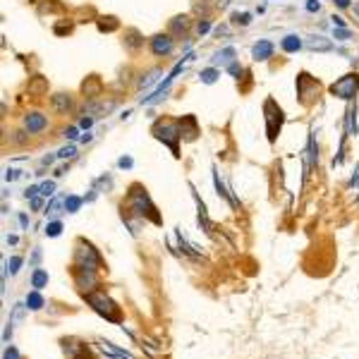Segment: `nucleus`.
I'll return each mask as SVG.
<instances>
[{"label":"nucleus","mask_w":359,"mask_h":359,"mask_svg":"<svg viewBox=\"0 0 359 359\" xmlns=\"http://www.w3.org/2000/svg\"><path fill=\"white\" fill-rule=\"evenodd\" d=\"M129 211H134L139 218H151L153 223H161V216L156 213V206L148 201V194L141 184H132V192L127 196Z\"/></svg>","instance_id":"1"},{"label":"nucleus","mask_w":359,"mask_h":359,"mask_svg":"<svg viewBox=\"0 0 359 359\" xmlns=\"http://www.w3.org/2000/svg\"><path fill=\"white\" fill-rule=\"evenodd\" d=\"M84 299H86V304L91 306L93 312L101 314L103 319H108V321H113V323H120V309L115 306V302H113L103 290L89 292V295H84Z\"/></svg>","instance_id":"2"},{"label":"nucleus","mask_w":359,"mask_h":359,"mask_svg":"<svg viewBox=\"0 0 359 359\" xmlns=\"http://www.w3.org/2000/svg\"><path fill=\"white\" fill-rule=\"evenodd\" d=\"M153 137H156L158 141L168 144L170 151H173V156H180V148H177V141H180V122H175V120H170V118L158 120L156 125H153Z\"/></svg>","instance_id":"3"},{"label":"nucleus","mask_w":359,"mask_h":359,"mask_svg":"<svg viewBox=\"0 0 359 359\" xmlns=\"http://www.w3.org/2000/svg\"><path fill=\"white\" fill-rule=\"evenodd\" d=\"M101 266V254L89 244L79 239L77 242V249H74V268H89V271H96Z\"/></svg>","instance_id":"4"},{"label":"nucleus","mask_w":359,"mask_h":359,"mask_svg":"<svg viewBox=\"0 0 359 359\" xmlns=\"http://www.w3.org/2000/svg\"><path fill=\"white\" fill-rule=\"evenodd\" d=\"M264 118H266V132H268V139L271 141H276L278 132H280V127H283V108L278 106L273 98H266V103H264Z\"/></svg>","instance_id":"5"},{"label":"nucleus","mask_w":359,"mask_h":359,"mask_svg":"<svg viewBox=\"0 0 359 359\" xmlns=\"http://www.w3.org/2000/svg\"><path fill=\"white\" fill-rule=\"evenodd\" d=\"M319 91H321V84L316 82L312 74L302 72L297 77V96H299V103H302V106H312V103L319 98Z\"/></svg>","instance_id":"6"},{"label":"nucleus","mask_w":359,"mask_h":359,"mask_svg":"<svg viewBox=\"0 0 359 359\" xmlns=\"http://www.w3.org/2000/svg\"><path fill=\"white\" fill-rule=\"evenodd\" d=\"M359 89V74L352 72V74H345L340 77L338 82L331 86V93L333 96H338V98H352Z\"/></svg>","instance_id":"7"},{"label":"nucleus","mask_w":359,"mask_h":359,"mask_svg":"<svg viewBox=\"0 0 359 359\" xmlns=\"http://www.w3.org/2000/svg\"><path fill=\"white\" fill-rule=\"evenodd\" d=\"M74 283L77 287L86 292V290H93L96 283H98V278H96V271H89V268H74Z\"/></svg>","instance_id":"8"},{"label":"nucleus","mask_w":359,"mask_h":359,"mask_svg":"<svg viewBox=\"0 0 359 359\" xmlns=\"http://www.w3.org/2000/svg\"><path fill=\"white\" fill-rule=\"evenodd\" d=\"M82 93L84 98H89V101H96L98 96L103 93V82L101 77H96V74H91V77H86L82 84Z\"/></svg>","instance_id":"9"},{"label":"nucleus","mask_w":359,"mask_h":359,"mask_svg":"<svg viewBox=\"0 0 359 359\" xmlns=\"http://www.w3.org/2000/svg\"><path fill=\"white\" fill-rule=\"evenodd\" d=\"M180 137L187 139V141H194V139L199 137V125H196L194 115H184L180 120Z\"/></svg>","instance_id":"10"},{"label":"nucleus","mask_w":359,"mask_h":359,"mask_svg":"<svg viewBox=\"0 0 359 359\" xmlns=\"http://www.w3.org/2000/svg\"><path fill=\"white\" fill-rule=\"evenodd\" d=\"M151 50H153L156 56H168V53L173 50V38H170V34H158V36L151 38Z\"/></svg>","instance_id":"11"},{"label":"nucleus","mask_w":359,"mask_h":359,"mask_svg":"<svg viewBox=\"0 0 359 359\" xmlns=\"http://www.w3.org/2000/svg\"><path fill=\"white\" fill-rule=\"evenodd\" d=\"M115 108V101H98V103H89L84 108V115H93V118H101V115H108V113Z\"/></svg>","instance_id":"12"},{"label":"nucleus","mask_w":359,"mask_h":359,"mask_svg":"<svg viewBox=\"0 0 359 359\" xmlns=\"http://www.w3.org/2000/svg\"><path fill=\"white\" fill-rule=\"evenodd\" d=\"M98 350L106 352V354H108V357H113V359H134L129 352L120 350V347H115V345H113V342H108V340H98Z\"/></svg>","instance_id":"13"},{"label":"nucleus","mask_w":359,"mask_h":359,"mask_svg":"<svg viewBox=\"0 0 359 359\" xmlns=\"http://www.w3.org/2000/svg\"><path fill=\"white\" fill-rule=\"evenodd\" d=\"M48 125L46 115H41V113H29L27 118H24V127L29 129V132H41V129Z\"/></svg>","instance_id":"14"},{"label":"nucleus","mask_w":359,"mask_h":359,"mask_svg":"<svg viewBox=\"0 0 359 359\" xmlns=\"http://www.w3.org/2000/svg\"><path fill=\"white\" fill-rule=\"evenodd\" d=\"M50 108L56 113H67L72 108V98H70L67 93H56V96L50 98Z\"/></svg>","instance_id":"15"},{"label":"nucleus","mask_w":359,"mask_h":359,"mask_svg":"<svg viewBox=\"0 0 359 359\" xmlns=\"http://www.w3.org/2000/svg\"><path fill=\"white\" fill-rule=\"evenodd\" d=\"M29 93H31V96H43V93H48L46 77H31V79H29Z\"/></svg>","instance_id":"16"},{"label":"nucleus","mask_w":359,"mask_h":359,"mask_svg":"<svg viewBox=\"0 0 359 359\" xmlns=\"http://www.w3.org/2000/svg\"><path fill=\"white\" fill-rule=\"evenodd\" d=\"M27 312H29V306H27V302L22 304H15V306H12V314H10V326H12V328H15V326H19V323L24 321V316H27Z\"/></svg>","instance_id":"17"},{"label":"nucleus","mask_w":359,"mask_h":359,"mask_svg":"<svg viewBox=\"0 0 359 359\" xmlns=\"http://www.w3.org/2000/svg\"><path fill=\"white\" fill-rule=\"evenodd\" d=\"M273 53V43L271 41H259L257 46H254V58L257 60H268Z\"/></svg>","instance_id":"18"},{"label":"nucleus","mask_w":359,"mask_h":359,"mask_svg":"<svg viewBox=\"0 0 359 359\" xmlns=\"http://www.w3.org/2000/svg\"><path fill=\"white\" fill-rule=\"evenodd\" d=\"M213 63L230 67V65L235 63V48H223V50H218V53H216V60H213Z\"/></svg>","instance_id":"19"},{"label":"nucleus","mask_w":359,"mask_h":359,"mask_svg":"<svg viewBox=\"0 0 359 359\" xmlns=\"http://www.w3.org/2000/svg\"><path fill=\"white\" fill-rule=\"evenodd\" d=\"M306 46L312 48V50H331L333 43L328 41V38H323V36H312L309 41H306Z\"/></svg>","instance_id":"20"},{"label":"nucleus","mask_w":359,"mask_h":359,"mask_svg":"<svg viewBox=\"0 0 359 359\" xmlns=\"http://www.w3.org/2000/svg\"><path fill=\"white\" fill-rule=\"evenodd\" d=\"M43 285H48V273L43 268H36L34 276H31V287H34V290H41Z\"/></svg>","instance_id":"21"},{"label":"nucleus","mask_w":359,"mask_h":359,"mask_svg":"<svg viewBox=\"0 0 359 359\" xmlns=\"http://www.w3.org/2000/svg\"><path fill=\"white\" fill-rule=\"evenodd\" d=\"M43 297L38 295V290H34V292H29L27 295V306L31 309V312H38V309H43Z\"/></svg>","instance_id":"22"},{"label":"nucleus","mask_w":359,"mask_h":359,"mask_svg":"<svg viewBox=\"0 0 359 359\" xmlns=\"http://www.w3.org/2000/svg\"><path fill=\"white\" fill-rule=\"evenodd\" d=\"M96 24H98V29H101V31H115V29L120 27V22L113 17V15H108V17H98V22H96Z\"/></svg>","instance_id":"23"},{"label":"nucleus","mask_w":359,"mask_h":359,"mask_svg":"<svg viewBox=\"0 0 359 359\" xmlns=\"http://www.w3.org/2000/svg\"><path fill=\"white\" fill-rule=\"evenodd\" d=\"M187 27H189V19H187V17H175L173 22H170V31H175V34H177V31H182V34H184V31H187Z\"/></svg>","instance_id":"24"},{"label":"nucleus","mask_w":359,"mask_h":359,"mask_svg":"<svg viewBox=\"0 0 359 359\" xmlns=\"http://www.w3.org/2000/svg\"><path fill=\"white\" fill-rule=\"evenodd\" d=\"M299 46H302V43H299V38L297 36H285L283 38V50H287V53H295Z\"/></svg>","instance_id":"25"},{"label":"nucleus","mask_w":359,"mask_h":359,"mask_svg":"<svg viewBox=\"0 0 359 359\" xmlns=\"http://www.w3.org/2000/svg\"><path fill=\"white\" fill-rule=\"evenodd\" d=\"M63 203H65V199H56V201L50 203V206H48V218H58V216H60V209H63Z\"/></svg>","instance_id":"26"},{"label":"nucleus","mask_w":359,"mask_h":359,"mask_svg":"<svg viewBox=\"0 0 359 359\" xmlns=\"http://www.w3.org/2000/svg\"><path fill=\"white\" fill-rule=\"evenodd\" d=\"M79 206H82V199H79V196H67V199H65V209L70 213H74Z\"/></svg>","instance_id":"27"},{"label":"nucleus","mask_w":359,"mask_h":359,"mask_svg":"<svg viewBox=\"0 0 359 359\" xmlns=\"http://www.w3.org/2000/svg\"><path fill=\"white\" fill-rule=\"evenodd\" d=\"M127 34H129V38H127V46H129V48H137V46H141V43H144V41L139 38V34L134 31V29H129Z\"/></svg>","instance_id":"28"},{"label":"nucleus","mask_w":359,"mask_h":359,"mask_svg":"<svg viewBox=\"0 0 359 359\" xmlns=\"http://www.w3.org/2000/svg\"><path fill=\"white\" fill-rule=\"evenodd\" d=\"M60 230H63V225H60L58 221H53V223H48L46 235H48V237H58V235H60Z\"/></svg>","instance_id":"29"},{"label":"nucleus","mask_w":359,"mask_h":359,"mask_svg":"<svg viewBox=\"0 0 359 359\" xmlns=\"http://www.w3.org/2000/svg\"><path fill=\"white\" fill-rule=\"evenodd\" d=\"M216 77H218V70H203V72H201V82L213 84V82H216Z\"/></svg>","instance_id":"30"},{"label":"nucleus","mask_w":359,"mask_h":359,"mask_svg":"<svg viewBox=\"0 0 359 359\" xmlns=\"http://www.w3.org/2000/svg\"><path fill=\"white\" fill-rule=\"evenodd\" d=\"M19 266H22V259H19V257H12V259H10V264H8V271L12 273V276H15V273L19 271Z\"/></svg>","instance_id":"31"},{"label":"nucleus","mask_w":359,"mask_h":359,"mask_svg":"<svg viewBox=\"0 0 359 359\" xmlns=\"http://www.w3.org/2000/svg\"><path fill=\"white\" fill-rule=\"evenodd\" d=\"M3 359H19V352H17V347H5V352H3Z\"/></svg>","instance_id":"32"},{"label":"nucleus","mask_w":359,"mask_h":359,"mask_svg":"<svg viewBox=\"0 0 359 359\" xmlns=\"http://www.w3.org/2000/svg\"><path fill=\"white\" fill-rule=\"evenodd\" d=\"M53 189H56V184H53V182H43L41 187H38V192L43 194V196H50V194H53Z\"/></svg>","instance_id":"33"},{"label":"nucleus","mask_w":359,"mask_h":359,"mask_svg":"<svg viewBox=\"0 0 359 359\" xmlns=\"http://www.w3.org/2000/svg\"><path fill=\"white\" fill-rule=\"evenodd\" d=\"M235 22H237V24H242V27H247V24H249V15H247V12H244V15H235Z\"/></svg>","instance_id":"34"},{"label":"nucleus","mask_w":359,"mask_h":359,"mask_svg":"<svg viewBox=\"0 0 359 359\" xmlns=\"http://www.w3.org/2000/svg\"><path fill=\"white\" fill-rule=\"evenodd\" d=\"M72 31V24H58L56 27V34H70Z\"/></svg>","instance_id":"35"},{"label":"nucleus","mask_w":359,"mask_h":359,"mask_svg":"<svg viewBox=\"0 0 359 359\" xmlns=\"http://www.w3.org/2000/svg\"><path fill=\"white\" fill-rule=\"evenodd\" d=\"M67 156H74V146H67V148H63V151L58 153V158H67Z\"/></svg>","instance_id":"36"},{"label":"nucleus","mask_w":359,"mask_h":359,"mask_svg":"<svg viewBox=\"0 0 359 359\" xmlns=\"http://www.w3.org/2000/svg\"><path fill=\"white\" fill-rule=\"evenodd\" d=\"M335 38L345 41V38H350V31H347V29H338V31H335Z\"/></svg>","instance_id":"37"},{"label":"nucleus","mask_w":359,"mask_h":359,"mask_svg":"<svg viewBox=\"0 0 359 359\" xmlns=\"http://www.w3.org/2000/svg\"><path fill=\"white\" fill-rule=\"evenodd\" d=\"M228 70H230V74H235V77H237V79H239V74H242V67H239L237 63H232L230 67H228Z\"/></svg>","instance_id":"38"},{"label":"nucleus","mask_w":359,"mask_h":359,"mask_svg":"<svg viewBox=\"0 0 359 359\" xmlns=\"http://www.w3.org/2000/svg\"><path fill=\"white\" fill-rule=\"evenodd\" d=\"M196 31H199V34H206V31H209V22H199V24H196Z\"/></svg>","instance_id":"39"},{"label":"nucleus","mask_w":359,"mask_h":359,"mask_svg":"<svg viewBox=\"0 0 359 359\" xmlns=\"http://www.w3.org/2000/svg\"><path fill=\"white\" fill-rule=\"evenodd\" d=\"M306 8H309V12H316V10H319V0H309Z\"/></svg>","instance_id":"40"},{"label":"nucleus","mask_w":359,"mask_h":359,"mask_svg":"<svg viewBox=\"0 0 359 359\" xmlns=\"http://www.w3.org/2000/svg\"><path fill=\"white\" fill-rule=\"evenodd\" d=\"M120 168H132V158H120Z\"/></svg>","instance_id":"41"},{"label":"nucleus","mask_w":359,"mask_h":359,"mask_svg":"<svg viewBox=\"0 0 359 359\" xmlns=\"http://www.w3.org/2000/svg\"><path fill=\"white\" fill-rule=\"evenodd\" d=\"M333 3H335L338 8H347V5H350V0H333Z\"/></svg>","instance_id":"42"},{"label":"nucleus","mask_w":359,"mask_h":359,"mask_svg":"<svg viewBox=\"0 0 359 359\" xmlns=\"http://www.w3.org/2000/svg\"><path fill=\"white\" fill-rule=\"evenodd\" d=\"M65 134H67V137H70V139H74V137H77V129H74V127H70V129H67V132H65Z\"/></svg>","instance_id":"43"},{"label":"nucleus","mask_w":359,"mask_h":359,"mask_svg":"<svg viewBox=\"0 0 359 359\" xmlns=\"http://www.w3.org/2000/svg\"><path fill=\"white\" fill-rule=\"evenodd\" d=\"M17 175H19L17 170H8V180H17Z\"/></svg>","instance_id":"44"},{"label":"nucleus","mask_w":359,"mask_h":359,"mask_svg":"<svg viewBox=\"0 0 359 359\" xmlns=\"http://www.w3.org/2000/svg\"><path fill=\"white\" fill-rule=\"evenodd\" d=\"M79 125H82V127H89V125H91V118H82V122H79Z\"/></svg>","instance_id":"45"}]
</instances>
